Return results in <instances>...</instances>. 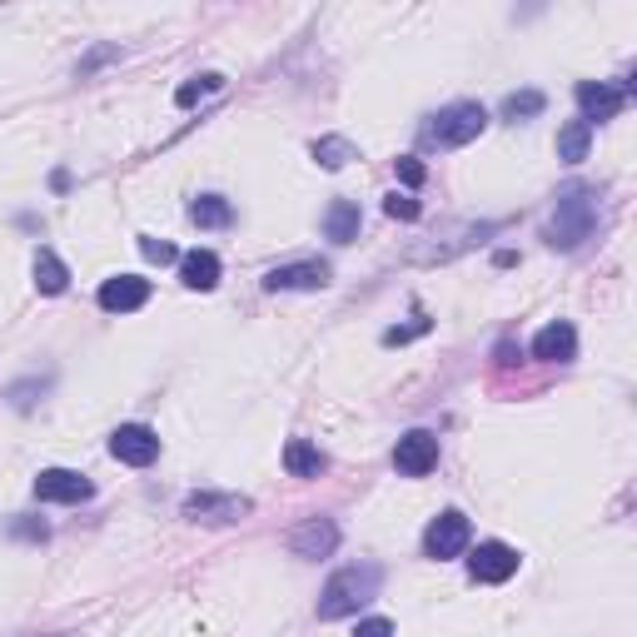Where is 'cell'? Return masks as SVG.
<instances>
[{
    "mask_svg": "<svg viewBox=\"0 0 637 637\" xmlns=\"http://www.w3.org/2000/svg\"><path fill=\"white\" fill-rule=\"evenodd\" d=\"M378 583H384V572H378L374 562H349V568H339L325 583V593H319V617H325V623H339V617L368 607L378 598Z\"/></svg>",
    "mask_w": 637,
    "mask_h": 637,
    "instance_id": "1",
    "label": "cell"
},
{
    "mask_svg": "<svg viewBox=\"0 0 637 637\" xmlns=\"http://www.w3.org/2000/svg\"><path fill=\"white\" fill-rule=\"evenodd\" d=\"M593 229H598V190H568L553 209L543 239L553 249H578L583 239H593Z\"/></svg>",
    "mask_w": 637,
    "mask_h": 637,
    "instance_id": "2",
    "label": "cell"
},
{
    "mask_svg": "<svg viewBox=\"0 0 637 637\" xmlns=\"http://www.w3.org/2000/svg\"><path fill=\"white\" fill-rule=\"evenodd\" d=\"M488 130V110L478 105V100H454V105H443L439 115L429 120V145H439V150H458V145L478 140V135Z\"/></svg>",
    "mask_w": 637,
    "mask_h": 637,
    "instance_id": "3",
    "label": "cell"
},
{
    "mask_svg": "<svg viewBox=\"0 0 637 637\" xmlns=\"http://www.w3.org/2000/svg\"><path fill=\"white\" fill-rule=\"evenodd\" d=\"M180 513H184L190 523H239V519H249V513H254V503H249V498H239V493L200 488V493L184 498Z\"/></svg>",
    "mask_w": 637,
    "mask_h": 637,
    "instance_id": "4",
    "label": "cell"
},
{
    "mask_svg": "<svg viewBox=\"0 0 637 637\" xmlns=\"http://www.w3.org/2000/svg\"><path fill=\"white\" fill-rule=\"evenodd\" d=\"M468 538H474V528H468V519L458 513V508H448V513H439V519L429 523V533H423V553L439 562L458 558V553L468 548Z\"/></svg>",
    "mask_w": 637,
    "mask_h": 637,
    "instance_id": "5",
    "label": "cell"
},
{
    "mask_svg": "<svg viewBox=\"0 0 637 637\" xmlns=\"http://www.w3.org/2000/svg\"><path fill=\"white\" fill-rule=\"evenodd\" d=\"M110 454L125 468H150L155 458H160V433L145 429V423H120V429L110 433Z\"/></svg>",
    "mask_w": 637,
    "mask_h": 637,
    "instance_id": "6",
    "label": "cell"
},
{
    "mask_svg": "<svg viewBox=\"0 0 637 637\" xmlns=\"http://www.w3.org/2000/svg\"><path fill=\"white\" fill-rule=\"evenodd\" d=\"M627 90H633V86H607V80H578V90H572V100H578V120H583V125L613 120L617 110L627 105Z\"/></svg>",
    "mask_w": 637,
    "mask_h": 637,
    "instance_id": "7",
    "label": "cell"
},
{
    "mask_svg": "<svg viewBox=\"0 0 637 637\" xmlns=\"http://www.w3.org/2000/svg\"><path fill=\"white\" fill-rule=\"evenodd\" d=\"M394 468H399V474H409V478L433 474V468H439V433H429V429L403 433L399 448H394Z\"/></svg>",
    "mask_w": 637,
    "mask_h": 637,
    "instance_id": "8",
    "label": "cell"
},
{
    "mask_svg": "<svg viewBox=\"0 0 637 637\" xmlns=\"http://www.w3.org/2000/svg\"><path fill=\"white\" fill-rule=\"evenodd\" d=\"M90 493H95V484L86 474H76V468H41V478H35L41 503H86Z\"/></svg>",
    "mask_w": 637,
    "mask_h": 637,
    "instance_id": "9",
    "label": "cell"
},
{
    "mask_svg": "<svg viewBox=\"0 0 637 637\" xmlns=\"http://www.w3.org/2000/svg\"><path fill=\"white\" fill-rule=\"evenodd\" d=\"M519 548H508V543H478L474 558H468V572H474V583H508L513 572H519Z\"/></svg>",
    "mask_w": 637,
    "mask_h": 637,
    "instance_id": "10",
    "label": "cell"
},
{
    "mask_svg": "<svg viewBox=\"0 0 637 637\" xmlns=\"http://www.w3.org/2000/svg\"><path fill=\"white\" fill-rule=\"evenodd\" d=\"M145 299H150V280H140V274H115L95 294V304L105 314H135V309H145Z\"/></svg>",
    "mask_w": 637,
    "mask_h": 637,
    "instance_id": "11",
    "label": "cell"
},
{
    "mask_svg": "<svg viewBox=\"0 0 637 637\" xmlns=\"http://www.w3.org/2000/svg\"><path fill=\"white\" fill-rule=\"evenodd\" d=\"M329 264L325 260H299V264H280V270L264 274V289L280 294V289H325L329 284Z\"/></svg>",
    "mask_w": 637,
    "mask_h": 637,
    "instance_id": "12",
    "label": "cell"
},
{
    "mask_svg": "<svg viewBox=\"0 0 637 637\" xmlns=\"http://www.w3.org/2000/svg\"><path fill=\"white\" fill-rule=\"evenodd\" d=\"M533 359H543V364H572V359H578V329H572L568 319L543 325L538 334H533Z\"/></svg>",
    "mask_w": 637,
    "mask_h": 637,
    "instance_id": "13",
    "label": "cell"
},
{
    "mask_svg": "<svg viewBox=\"0 0 637 637\" xmlns=\"http://www.w3.org/2000/svg\"><path fill=\"white\" fill-rule=\"evenodd\" d=\"M294 558H329L339 548V523L334 519H304L299 528L289 533Z\"/></svg>",
    "mask_w": 637,
    "mask_h": 637,
    "instance_id": "14",
    "label": "cell"
},
{
    "mask_svg": "<svg viewBox=\"0 0 637 637\" xmlns=\"http://www.w3.org/2000/svg\"><path fill=\"white\" fill-rule=\"evenodd\" d=\"M180 280H184V289L209 294L219 284V254L215 249H190V254L180 260Z\"/></svg>",
    "mask_w": 637,
    "mask_h": 637,
    "instance_id": "15",
    "label": "cell"
},
{
    "mask_svg": "<svg viewBox=\"0 0 637 637\" xmlns=\"http://www.w3.org/2000/svg\"><path fill=\"white\" fill-rule=\"evenodd\" d=\"M31 274H35V289H41V294H66L70 289V270H66V260H60L55 249H35Z\"/></svg>",
    "mask_w": 637,
    "mask_h": 637,
    "instance_id": "16",
    "label": "cell"
},
{
    "mask_svg": "<svg viewBox=\"0 0 637 637\" xmlns=\"http://www.w3.org/2000/svg\"><path fill=\"white\" fill-rule=\"evenodd\" d=\"M284 468H289L294 478H319L329 468V458L319 454L309 439H289V443H284Z\"/></svg>",
    "mask_w": 637,
    "mask_h": 637,
    "instance_id": "17",
    "label": "cell"
},
{
    "mask_svg": "<svg viewBox=\"0 0 637 637\" xmlns=\"http://www.w3.org/2000/svg\"><path fill=\"white\" fill-rule=\"evenodd\" d=\"M359 225H364V215H359L354 200H334L325 215V235L334 239V244H354L359 239Z\"/></svg>",
    "mask_w": 637,
    "mask_h": 637,
    "instance_id": "18",
    "label": "cell"
},
{
    "mask_svg": "<svg viewBox=\"0 0 637 637\" xmlns=\"http://www.w3.org/2000/svg\"><path fill=\"white\" fill-rule=\"evenodd\" d=\"M588 145H593V125H583V120H568V125L558 130V160H568V164L588 160Z\"/></svg>",
    "mask_w": 637,
    "mask_h": 637,
    "instance_id": "19",
    "label": "cell"
},
{
    "mask_svg": "<svg viewBox=\"0 0 637 637\" xmlns=\"http://www.w3.org/2000/svg\"><path fill=\"white\" fill-rule=\"evenodd\" d=\"M190 219H195L200 229H225L229 219H235V209H229L225 195H200L195 205H190Z\"/></svg>",
    "mask_w": 637,
    "mask_h": 637,
    "instance_id": "20",
    "label": "cell"
},
{
    "mask_svg": "<svg viewBox=\"0 0 637 637\" xmlns=\"http://www.w3.org/2000/svg\"><path fill=\"white\" fill-rule=\"evenodd\" d=\"M543 110H548V95H543V90H513V95L503 100V120H508V125L533 120V115H543Z\"/></svg>",
    "mask_w": 637,
    "mask_h": 637,
    "instance_id": "21",
    "label": "cell"
},
{
    "mask_svg": "<svg viewBox=\"0 0 637 637\" xmlns=\"http://www.w3.org/2000/svg\"><path fill=\"white\" fill-rule=\"evenodd\" d=\"M314 160L325 164V170H344L349 160H359L354 145L344 140V135H325V140H314Z\"/></svg>",
    "mask_w": 637,
    "mask_h": 637,
    "instance_id": "22",
    "label": "cell"
},
{
    "mask_svg": "<svg viewBox=\"0 0 637 637\" xmlns=\"http://www.w3.org/2000/svg\"><path fill=\"white\" fill-rule=\"evenodd\" d=\"M219 86H225V76H195V80H184V86L174 90V105L190 110V105H200L205 95H215Z\"/></svg>",
    "mask_w": 637,
    "mask_h": 637,
    "instance_id": "23",
    "label": "cell"
},
{
    "mask_svg": "<svg viewBox=\"0 0 637 637\" xmlns=\"http://www.w3.org/2000/svg\"><path fill=\"white\" fill-rule=\"evenodd\" d=\"M140 254L150 264H174V260H180V249H174L170 239H155V235H140Z\"/></svg>",
    "mask_w": 637,
    "mask_h": 637,
    "instance_id": "24",
    "label": "cell"
},
{
    "mask_svg": "<svg viewBox=\"0 0 637 637\" xmlns=\"http://www.w3.org/2000/svg\"><path fill=\"white\" fill-rule=\"evenodd\" d=\"M384 215H389V219H419L423 205H419L413 195H399V190H394V195L384 200Z\"/></svg>",
    "mask_w": 637,
    "mask_h": 637,
    "instance_id": "25",
    "label": "cell"
},
{
    "mask_svg": "<svg viewBox=\"0 0 637 637\" xmlns=\"http://www.w3.org/2000/svg\"><path fill=\"white\" fill-rule=\"evenodd\" d=\"M354 637H394V623L389 617H364V623L354 627Z\"/></svg>",
    "mask_w": 637,
    "mask_h": 637,
    "instance_id": "26",
    "label": "cell"
},
{
    "mask_svg": "<svg viewBox=\"0 0 637 637\" xmlns=\"http://www.w3.org/2000/svg\"><path fill=\"white\" fill-rule=\"evenodd\" d=\"M394 164H399V180L409 184V190H419V184H423V164L413 160V155H403V160H394Z\"/></svg>",
    "mask_w": 637,
    "mask_h": 637,
    "instance_id": "27",
    "label": "cell"
},
{
    "mask_svg": "<svg viewBox=\"0 0 637 637\" xmlns=\"http://www.w3.org/2000/svg\"><path fill=\"white\" fill-rule=\"evenodd\" d=\"M423 329H429V319H413V325H403V329H389V334H384V344H409V339H419Z\"/></svg>",
    "mask_w": 637,
    "mask_h": 637,
    "instance_id": "28",
    "label": "cell"
},
{
    "mask_svg": "<svg viewBox=\"0 0 637 637\" xmlns=\"http://www.w3.org/2000/svg\"><path fill=\"white\" fill-rule=\"evenodd\" d=\"M21 637H66V633H21Z\"/></svg>",
    "mask_w": 637,
    "mask_h": 637,
    "instance_id": "29",
    "label": "cell"
}]
</instances>
